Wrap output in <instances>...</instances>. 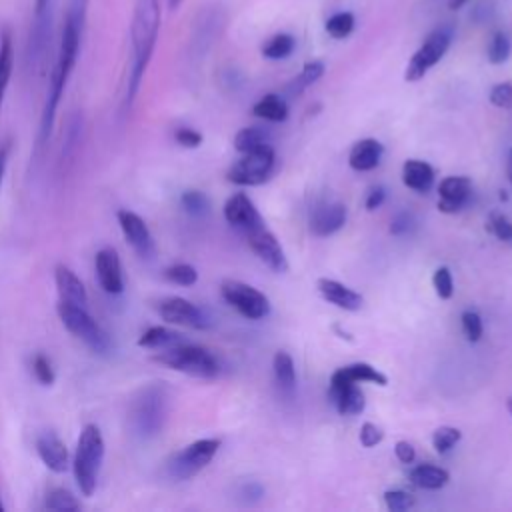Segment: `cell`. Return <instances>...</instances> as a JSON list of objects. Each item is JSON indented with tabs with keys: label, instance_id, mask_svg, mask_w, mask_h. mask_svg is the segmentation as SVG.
<instances>
[{
	"label": "cell",
	"instance_id": "e0dca14e",
	"mask_svg": "<svg viewBox=\"0 0 512 512\" xmlns=\"http://www.w3.org/2000/svg\"><path fill=\"white\" fill-rule=\"evenodd\" d=\"M358 382H374L378 386H386L388 378H386V374H382L380 370H376L374 366H370L366 362H356V364H350V366H342L330 378L328 398L332 400L342 388H346L348 384H358Z\"/></svg>",
	"mask_w": 512,
	"mask_h": 512
},
{
	"label": "cell",
	"instance_id": "7a4b0ae2",
	"mask_svg": "<svg viewBox=\"0 0 512 512\" xmlns=\"http://www.w3.org/2000/svg\"><path fill=\"white\" fill-rule=\"evenodd\" d=\"M160 32V0H134L130 20V70L126 80L124 110H130L152 60Z\"/></svg>",
	"mask_w": 512,
	"mask_h": 512
},
{
	"label": "cell",
	"instance_id": "680465c9",
	"mask_svg": "<svg viewBox=\"0 0 512 512\" xmlns=\"http://www.w3.org/2000/svg\"><path fill=\"white\" fill-rule=\"evenodd\" d=\"M180 4H182V0H168V6H170L172 10H176Z\"/></svg>",
	"mask_w": 512,
	"mask_h": 512
},
{
	"label": "cell",
	"instance_id": "836d02e7",
	"mask_svg": "<svg viewBox=\"0 0 512 512\" xmlns=\"http://www.w3.org/2000/svg\"><path fill=\"white\" fill-rule=\"evenodd\" d=\"M296 48V40L292 34H276L262 46V56L268 60H284Z\"/></svg>",
	"mask_w": 512,
	"mask_h": 512
},
{
	"label": "cell",
	"instance_id": "603a6c76",
	"mask_svg": "<svg viewBox=\"0 0 512 512\" xmlns=\"http://www.w3.org/2000/svg\"><path fill=\"white\" fill-rule=\"evenodd\" d=\"M54 284H56L60 300L72 302V304H80V306L88 304V292L84 288V282L78 278V274L70 266L56 264V268H54Z\"/></svg>",
	"mask_w": 512,
	"mask_h": 512
},
{
	"label": "cell",
	"instance_id": "8d00e7d4",
	"mask_svg": "<svg viewBox=\"0 0 512 512\" xmlns=\"http://www.w3.org/2000/svg\"><path fill=\"white\" fill-rule=\"evenodd\" d=\"M180 204L194 218H204L210 212V200L200 190H186V192H182Z\"/></svg>",
	"mask_w": 512,
	"mask_h": 512
},
{
	"label": "cell",
	"instance_id": "d4e9b609",
	"mask_svg": "<svg viewBox=\"0 0 512 512\" xmlns=\"http://www.w3.org/2000/svg\"><path fill=\"white\" fill-rule=\"evenodd\" d=\"M434 168L424 160H406L402 166V182L414 192H428L434 186Z\"/></svg>",
	"mask_w": 512,
	"mask_h": 512
},
{
	"label": "cell",
	"instance_id": "f907efd6",
	"mask_svg": "<svg viewBox=\"0 0 512 512\" xmlns=\"http://www.w3.org/2000/svg\"><path fill=\"white\" fill-rule=\"evenodd\" d=\"M394 454L402 464H412L414 458H416V450L408 440H398L394 444Z\"/></svg>",
	"mask_w": 512,
	"mask_h": 512
},
{
	"label": "cell",
	"instance_id": "8fae6325",
	"mask_svg": "<svg viewBox=\"0 0 512 512\" xmlns=\"http://www.w3.org/2000/svg\"><path fill=\"white\" fill-rule=\"evenodd\" d=\"M220 294L228 306L248 320H260L270 312L268 298L254 286L240 280H224L220 284Z\"/></svg>",
	"mask_w": 512,
	"mask_h": 512
},
{
	"label": "cell",
	"instance_id": "74e56055",
	"mask_svg": "<svg viewBox=\"0 0 512 512\" xmlns=\"http://www.w3.org/2000/svg\"><path fill=\"white\" fill-rule=\"evenodd\" d=\"M164 278L172 284H178V286H192V284L198 282V272L192 264L178 262V264H172V266L164 268Z\"/></svg>",
	"mask_w": 512,
	"mask_h": 512
},
{
	"label": "cell",
	"instance_id": "ee69618b",
	"mask_svg": "<svg viewBox=\"0 0 512 512\" xmlns=\"http://www.w3.org/2000/svg\"><path fill=\"white\" fill-rule=\"evenodd\" d=\"M460 320H462V332H464L466 340H470V342H478V340L482 338V332H484V326H482V318H480V314H478V312H474V310H466V312H462Z\"/></svg>",
	"mask_w": 512,
	"mask_h": 512
},
{
	"label": "cell",
	"instance_id": "cb8c5ba5",
	"mask_svg": "<svg viewBox=\"0 0 512 512\" xmlns=\"http://www.w3.org/2000/svg\"><path fill=\"white\" fill-rule=\"evenodd\" d=\"M382 154H384V148L376 138H364L352 146L348 154V164L358 172H366L380 164Z\"/></svg>",
	"mask_w": 512,
	"mask_h": 512
},
{
	"label": "cell",
	"instance_id": "7c38bea8",
	"mask_svg": "<svg viewBox=\"0 0 512 512\" xmlns=\"http://www.w3.org/2000/svg\"><path fill=\"white\" fill-rule=\"evenodd\" d=\"M158 316L168 324H178L194 330H206L210 326L208 316L202 308H198L194 302L182 298V296H168L156 302Z\"/></svg>",
	"mask_w": 512,
	"mask_h": 512
},
{
	"label": "cell",
	"instance_id": "1f68e13d",
	"mask_svg": "<svg viewBox=\"0 0 512 512\" xmlns=\"http://www.w3.org/2000/svg\"><path fill=\"white\" fill-rule=\"evenodd\" d=\"M264 144H270V132L266 128H260V126H248V128H242L236 132L234 136V148L244 154V152H250V150H256Z\"/></svg>",
	"mask_w": 512,
	"mask_h": 512
},
{
	"label": "cell",
	"instance_id": "44dd1931",
	"mask_svg": "<svg viewBox=\"0 0 512 512\" xmlns=\"http://www.w3.org/2000/svg\"><path fill=\"white\" fill-rule=\"evenodd\" d=\"M346 222V206L342 202H326L312 210L310 230L316 236H330L338 232Z\"/></svg>",
	"mask_w": 512,
	"mask_h": 512
},
{
	"label": "cell",
	"instance_id": "f35d334b",
	"mask_svg": "<svg viewBox=\"0 0 512 512\" xmlns=\"http://www.w3.org/2000/svg\"><path fill=\"white\" fill-rule=\"evenodd\" d=\"M30 368H32V374L34 378L38 380V384L42 386H52L56 382V372H54V366H52V360L42 354V352H36L32 358H30Z\"/></svg>",
	"mask_w": 512,
	"mask_h": 512
},
{
	"label": "cell",
	"instance_id": "9f6ffc18",
	"mask_svg": "<svg viewBox=\"0 0 512 512\" xmlns=\"http://www.w3.org/2000/svg\"><path fill=\"white\" fill-rule=\"evenodd\" d=\"M506 174H508V180L512 184V148L508 152V160H506Z\"/></svg>",
	"mask_w": 512,
	"mask_h": 512
},
{
	"label": "cell",
	"instance_id": "d6a6232c",
	"mask_svg": "<svg viewBox=\"0 0 512 512\" xmlns=\"http://www.w3.org/2000/svg\"><path fill=\"white\" fill-rule=\"evenodd\" d=\"M322 74H324V62H320V60L306 62L304 68L300 70V74H298L296 78H292V80L286 84V94H288V96L300 94L304 88H308L310 84H314Z\"/></svg>",
	"mask_w": 512,
	"mask_h": 512
},
{
	"label": "cell",
	"instance_id": "94428289",
	"mask_svg": "<svg viewBox=\"0 0 512 512\" xmlns=\"http://www.w3.org/2000/svg\"><path fill=\"white\" fill-rule=\"evenodd\" d=\"M6 508H4V504H2V498H0V512H4Z\"/></svg>",
	"mask_w": 512,
	"mask_h": 512
},
{
	"label": "cell",
	"instance_id": "f546056e",
	"mask_svg": "<svg viewBox=\"0 0 512 512\" xmlns=\"http://www.w3.org/2000/svg\"><path fill=\"white\" fill-rule=\"evenodd\" d=\"M332 404L336 406L338 414H342V416H356V414H360L364 410L366 398H364V392L356 384H348L346 388H342L332 398Z\"/></svg>",
	"mask_w": 512,
	"mask_h": 512
},
{
	"label": "cell",
	"instance_id": "52a82bcc",
	"mask_svg": "<svg viewBox=\"0 0 512 512\" xmlns=\"http://www.w3.org/2000/svg\"><path fill=\"white\" fill-rule=\"evenodd\" d=\"M220 444L222 442L218 438H200V440L184 446L182 450L174 452L166 460V476L176 482L194 478L200 470H204L212 462Z\"/></svg>",
	"mask_w": 512,
	"mask_h": 512
},
{
	"label": "cell",
	"instance_id": "91938a15",
	"mask_svg": "<svg viewBox=\"0 0 512 512\" xmlns=\"http://www.w3.org/2000/svg\"><path fill=\"white\" fill-rule=\"evenodd\" d=\"M508 410H510V414H512V396L508 398Z\"/></svg>",
	"mask_w": 512,
	"mask_h": 512
},
{
	"label": "cell",
	"instance_id": "6da1fadb",
	"mask_svg": "<svg viewBox=\"0 0 512 512\" xmlns=\"http://www.w3.org/2000/svg\"><path fill=\"white\" fill-rule=\"evenodd\" d=\"M86 10H88V0H70L66 16H64V26H62V36L58 44V54L56 62L50 74V84H48V94L44 100V108L40 114V126H38V140H36V150L40 152L52 134L54 120H56V110L62 100V94L66 90L68 78L76 66L80 44H82V30L86 22Z\"/></svg>",
	"mask_w": 512,
	"mask_h": 512
},
{
	"label": "cell",
	"instance_id": "ac0fdd59",
	"mask_svg": "<svg viewBox=\"0 0 512 512\" xmlns=\"http://www.w3.org/2000/svg\"><path fill=\"white\" fill-rule=\"evenodd\" d=\"M224 218L230 226L242 230L244 234L264 224V220H262L260 212L256 210L254 202L244 192H236L226 200Z\"/></svg>",
	"mask_w": 512,
	"mask_h": 512
},
{
	"label": "cell",
	"instance_id": "30bf717a",
	"mask_svg": "<svg viewBox=\"0 0 512 512\" xmlns=\"http://www.w3.org/2000/svg\"><path fill=\"white\" fill-rule=\"evenodd\" d=\"M274 168V150L270 144H264L256 150L244 152L226 172V178L238 186H258L262 184Z\"/></svg>",
	"mask_w": 512,
	"mask_h": 512
},
{
	"label": "cell",
	"instance_id": "4316f807",
	"mask_svg": "<svg viewBox=\"0 0 512 512\" xmlns=\"http://www.w3.org/2000/svg\"><path fill=\"white\" fill-rule=\"evenodd\" d=\"M410 480L418 488L440 490L442 486L448 484L450 474H448V470H444L440 466H434V464H418L410 470Z\"/></svg>",
	"mask_w": 512,
	"mask_h": 512
},
{
	"label": "cell",
	"instance_id": "f6af8a7d",
	"mask_svg": "<svg viewBox=\"0 0 512 512\" xmlns=\"http://www.w3.org/2000/svg\"><path fill=\"white\" fill-rule=\"evenodd\" d=\"M486 228L502 242H512V220L500 212L490 214Z\"/></svg>",
	"mask_w": 512,
	"mask_h": 512
},
{
	"label": "cell",
	"instance_id": "b9f144b4",
	"mask_svg": "<svg viewBox=\"0 0 512 512\" xmlns=\"http://www.w3.org/2000/svg\"><path fill=\"white\" fill-rule=\"evenodd\" d=\"M386 508L392 512H404L410 510L416 504V498L406 490H386L384 492Z\"/></svg>",
	"mask_w": 512,
	"mask_h": 512
},
{
	"label": "cell",
	"instance_id": "7dc6e473",
	"mask_svg": "<svg viewBox=\"0 0 512 512\" xmlns=\"http://www.w3.org/2000/svg\"><path fill=\"white\" fill-rule=\"evenodd\" d=\"M384 440V430L380 426H376L374 422H364L360 426V444L364 448H372L376 444H380Z\"/></svg>",
	"mask_w": 512,
	"mask_h": 512
},
{
	"label": "cell",
	"instance_id": "db71d44e",
	"mask_svg": "<svg viewBox=\"0 0 512 512\" xmlns=\"http://www.w3.org/2000/svg\"><path fill=\"white\" fill-rule=\"evenodd\" d=\"M8 154H10V142H4V144L0 146V184H2V178H4V172H6Z\"/></svg>",
	"mask_w": 512,
	"mask_h": 512
},
{
	"label": "cell",
	"instance_id": "3957f363",
	"mask_svg": "<svg viewBox=\"0 0 512 512\" xmlns=\"http://www.w3.org/2000/svg\"><path fill=\"white\" fill-rule=\"evenodd\" d=\"M170 412V392L164 382H150L138 388L128 404L130 434L142 442L162 434Z\"/></svg>",
	"mask_w": 512,
	"mask_h": 512
},
{
	"label": "cell",
	"instance_id": "ba28073f",
	"mask_svg": "<svg viewBox=\"0 0 512 512\" xmlns=\"http://www.w3.org/2000/svg\"><path fill=\"white\" fill-rule=\"evenodd\" d=\"M454 38V24L452 22H444L438 28H434L426 40L420 44V48L412 54L406 72H404V80L406 82H418L420 78H424L428 74L430 68H434L444 54L448 52L450 44Z\"/></svg>",
	"mask_w": 512,
	"mask_h": 512
},
{
	"label": "cell",
	"instance_id": "e575fe53",
	"mask_svg": "<svg viewBox=\"0 0 512 512\" xmlns=\"http://www.w3.org/2000/svg\"><path fill=\"white\" fill-rule=\"evenodd\" d=\"M44 508L54 512H74L80 508L76 496L66 488H52L44 498Z\"/></svg>",
	"mask_w": 512,
	"mask_h": 512
},
{
	"label": "cell",
	"instance_id": "9c48e42d",
	"mask_svg": "<svg viewBox=\"0 0 512 512\" xmlns=\"http://www.w3.org/2000/svg\"><path fill=\"white\" fill-rule=\"evenodd\" d=\"M52 6H54V2L46 4V6H34V16L30 22L26 54H24L28 72H38L44 66L46 52H48L50 40H52V22H54Z\"/></svg>",
	"mask_w": 512,
	"mask_h": 512
},
{
	"label": "cell",
	"instance_id": "d590c367",
	"mask_svg": "<svg viewBox=\"0 0 512 512\" xmlns=\"http://www.w3.org/2000/svg\"><path fill=\"white\" fill-rule=\"evenodd\" d=\"M510 52H512V42H510V36L504 32V30H496L492 36H490V42H488V62L492 64H504L508 58H510Z\"/></svg>",
	"mask_w": 512,
	"mask_h": 512
},
{
	"label": "cell",
	"instance_id": "681fc988",
	"mask_svg": "<svg viewBox=\"0 0 512 512\" xmlns=\"http://www.w3.org/2000/svg\"><path fill=\"white\" fill-rule=\"evenodd\" d=\"M496 12V2L494 0H478L470 12V20L476 24H484L488 20H492Z\"/></svg>",
	"mask_w": 512,
	"mask_h": 512
},
{
	"label": "cell",
	"instance_id": "4fadbf2b",
	"mask_svg": "<svg viewBox=\"0 0 512 512\" xmlns=\"http://www.w3.org/2000/svg\"><path fill=\"white\" fill-rule=\"evenodd\" d=\"M116 220H118V226H120L126 242L132 246V250L140 258L152 260L156 256V242H154V236H152L146 220L128 208H120L116 212Z\"/></svg>",
	"mask_w": 512,
	"mask_h": 512
},
{
	"label": "cell",
	"instance_id": "83f0119b",
	"mask_svg": "<svg viewBox=\"0 0 512 512\" xmlns=\"http://www.w3.org/2000/svg\"><path fill=\"white\" fill-rule=\"evenodd\" d=\"M14 68V42L10 28H0V108Z\"/></svg>",
	"mask_w": 512,
	"mask_h": 512
},
{
	"label": "cell",
	"instance_id": "f5cc1de1",
	"mask_svg": "<svg viewBox=\"0 0 512 512\" xmlns=\"http://www.w3.org/2000/svg\"><path fill=\"white\" fill-rule=\"evenodd\" d=\"M384 198H386V192H384L382 186L370 188V192H368V196H366V208H368V210L380 208L382 202H384Z\"/></svg>",
	"mask_w": 512,
	"mask_h": 512
},
{
	"label": "cell",
	"instance_id": "ab89813d",
	"mask_svg": "<svg viewBox=\"0 0 512 512\" xmlns=\"http://www.w3.org/2000/svg\"><path fill=\"white\" fill-rule=\"evenodd\" d=\"M352 30H354V14L352 12H336L326 20V32L336 40L350 36Z\"/></svg>",
	"mask_w": 512,
	"mask_h": 512
},
{
	"label": "cell",
	"instance_id": "5b68a950",
	"mask_svg": "<svg viewBox=\"0 0 512 512\" xmlns=\"http://www.w3.org/2000/svg\"><path fill=\"white\" fill-rule=\"evenodd\" d=\"M56 314L64 328L82 340L94 354L98 356H108L114 350V342L110 334L92 318V314L86 310V306L72 304L58 300L56 304Z\"/></svg>",
	"mask_w": 512,
	"mask_h": 512
},
{
	"label": "cell",
	"instance_id": "7bdbcfd3",
	"mask_svg": "<svg viewBox=\"0 0 512 512\" xmlns=\"http://www.w3.org/2000/svg\"><path fill=\"white\" fill-rule=\"evenodd\" d=\"M432 286H434V292L438 298L442 300H448L452 294H454V282H452V274L446 266H440L434 270V276H432Z\"/></svg>",
	"mask_w": 512,
	"mask_h": 512
},
{
	"label": "cell",
	"instance_id": "11a10c76",
	"mask_svg": "<svg viewBox=\"0 0 512 512\" xmlns=\"http://www.w3.org/2000/svg\"><path fill=\"white\" fill-rule=\"evenodd\" d=\"M468 0H448V8L450 10H460Z\"/></svg>",
	"mask_w": 512,
	"mask_h": 512
},
{
	"label": "cell",
	"instance_id": "d6986e66",
	"mask_svg": "<svg viewBox=\"0 0 512 512\" xmlns=\"http://www.w3.org/2000/svg\"><path fill=\"white\" fill-rule=\"evenodd\" d=\"M34 448H36L38 458L42 460V464L50 472H54V474L66 472V468H68V448L56 432H52V430L40 432L36 436Z\"/></svg>",
	"mask_w": 512,
	"mask_h": 512
},
{
	"label": "cell",
	"instance_id": "5bb4252c",
	"mask_svg": "<svg viewBox=\"0 0 512 512\" xmlns=\"http://www.w3.org/2000/svg\"><path fill=\"white\" fill-rule=\"evenodd\" d=\"M248 240L250 250L274 272H286L288 270V260L286 254L276 240V236L266 228V224L250 230L244 234Z\"/></svg>",
	"mask_w": 512,
	"mask_h": 512
},
{
	"label": "cell",
	"instance_id": "2e32d148",
	"mask_svg": "<svg viewBox=\"0 0 512 512\" xmlns=\"http://www.w3.org/2000/svg\"><path fill=\"white\" fill-rule=\"evenodd\" d=\"M82 140H84V114L80 110H74L68 114L64 128H62V142H60V152H58L60 174H66L72 168V164L76 162Z\"/></svg>",
	"mask_w": 512,
	"mask_h": 512
},
{
	"label": "cell",
	"instance_id": "60d3db41",
	"mask_svg": "<svg viewBox=\"0 0 512 512\" xmlns=\"http://www.w3.org/2000/svg\"><path fill=\"white\" fill-rule=\"evenodd\" d=\"M462 438V432L454 426H440L434 430L432 434V446L438 454H446L448 450H452Z\"/></svg>",
	"mask_w": 512,
	"mask_h": 512
},
{
	"label": "cell",
	"instance_id": "484cf974",
	"mask_svg": "<svg viewBox=\"0 0 512 512\" xmlns=\"http://www.w3.org/2000/svg\"><path fill=\"white\" fill-rule=\"evenodd\" d=\"M180 342H184V338L178 332L170 330L168 326H160V324L148 326L138 338V346L148 348V350H166Z\"/></svg>",
	"mask_w": 512,
	"mask_h": 512
},
{
	"label": "cell",
	"instance_id": "277c9868",
	"mask_svg": "<svg viewBox=\"0 0 512 512\" xmlns=\"http://www.w3.org/2000/svg\"><path fill=\"white\" fill-rule=\"evenodd\" d=\"M104 436L96 424H86L78 436L72 460L74 480L82 496H92L98 484L100 468L104 462Z\"/></svg>",
	"mask_w": 512,
	"mask_h": 512
},
{
	"label": "cell",
	"instance_id": "8992f818",
	"mask_svg": "<svg viewBox=\"0 0 512 512\" xmlns=\"http://www.w3.org/2000/svg\"><path fill=\"white\" fill-rule=\"evenodd\" d=\"M156 362L168 366L170 370L194 376V378H216L220 374V360L204 346L190 344V342H180L172 348L160 350L154 356Z\"/></svg>",
	"mask_w": 512,
	"mask_h": 512
},
{
	"label": "cell",
	"instance_id": "ffe728a7",
	"mask_svg": "<svg viewBox=\"0 0 512 512\" xmlns=\"http://www.w3.org/2000/svg\"><path fill=\"white\" fill-rule=\"evenodd\" d=\"M472 194V182L466 176H448L438 186V210L454 214L462 210Z\"/></svg>",
	"mask_w": 512,
	"mask_h": 512
},
{
	"label": "cell",
	"instance_id": "7402d4cb",
	"mask_svg": "<svg viewBox=\"0 0 512 512\" xmlns=\"http://www.w3.org/2000/svg\"><path fill=\"white\" fill-rule=\"evenodd\" d=\"M316 288H318V292H320V296H322L324 300H328L330 304H334V306H338V308H342V310L356 312V310H360L362 304H364V298H362L358 292H354L352 288L344 286V284L338 282V280L320 278V280L316 282Z\"/></svg>",
	"mask_w": 512,
	"mask_h": 512
},
{
	"label": "cell",
	"instance_id": "c3c4849f",
	"mask_svg": "<svg viewBox=\"0 0 512 512\" xmlns=\"http://www.w3.org/2000/svg\"><path fill=\"white\" fill-rule=\"evenodd\" d=\"M174 140L176 144H180L182 148H198L202 144V134L194 128H188V126H182V128H176L174 132Z\"/></svg>",
	"mask_w": 512,
	"mask_h": 512
},
{
	"label": "cell",
	"instance_id": "f1b7e54d",
	"mask_svg": "<svg viewBox=\"0 0 512 512\" xmlns=\"http://www.w3.org/2000/svg\"><path fill=\"white\" fill-rule=\"evenodd\" d=\"M252 114L268 122H284L288 118V104L278 94H266L252 106Z\"/></svg>",
	"mask_w": 512,
	"mask_h": 512
},
{
	"label": "cell",
	"instance_id": "4dcf8cb0",
	"mask_svg": "<svg viewBox=\"0 0 512 512\" xmlns=\"http://www.w3.org/2000/svg\"><path fill=\"white\" fill-rule=\"evenodd\" d=\"M272 368H274V376H276L278 386H280L286 394H292V392H294V386H296V370H294L292 356H290L288 352H284V350L276 352V354H274Z\"/></svg>",
	"mask_w": 512,
	"mask_h": 512
},
{
	"label": "cell",
	"instance_id": "9a60e30c",
	"mask_svg": "<svg viewBox=\"0 0 512 512\" xmlns=\"http://www.w3.org/2000/svg\"><path fill=\"white\" fill-rule=\"evenodd\" d=\"M94 268L100 288L110 294L118 296L124 292V274H122V262L112 246H104L94 256Z\"/></svg>",
	"mask_w": 512,
	"mask_h": 512
},
{
	"label": "cell",
	"instance_id": "816d5d0a",
	"mask_svg": "<svg viewBox=\"0 0 512 512\" xmlns=\"http://www.w3.org/2000/svg\"><path fill=\"white\" fill-rule=\"evenodd\" d=\"M410 222H412V216H410L408 212H398V214L390 220V234L400 236V234L408 232Z\"/></svg>",
	"mask_w": 512,
	"mask_h": 512
},
{
	"label": "cell",
	"instance_id": "bcb514c9",
	"mask_svg": "<svg viewBox=\"0 0 512 512\" xmlns=\"http://www.w3.org/2000/svg\"><path fill=\"white\" fill-rule=\"evenodd\" d=\"M490 102L496 108H510L512 106V82H500L490 90Z\"/></svg>",
	"mask_w": 512,
	"mask_h": 512
},
{
	"label": "cell",
	"instance_id": "6f0895ef",
	"mask_svg": "<svg viewBox=\"0 0 512 512\" xmlns=\"http://www.w3.org/2000/svg\"><path fill=\"white\" fill-rule=\"evenodd\" d=\"M334 332H338V334H340V338H346L348 342H352V340H354V338H352V334H348L346 330H342L338 324H334Z\"/></svg>",
	"mask_w": 512,
	"mask_h": 512
}]
</instances>
